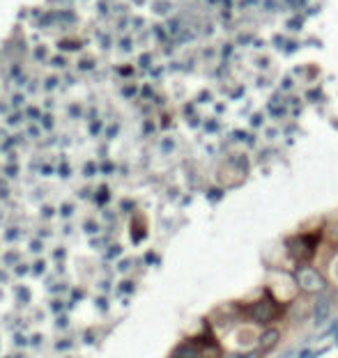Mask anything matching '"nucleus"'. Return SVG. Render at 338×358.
<instances>
[{"label":"nucleus","instance_id":"f257e3e1","mask_svg":"<svg viewBox=\"0 0 338 358\" xmlns=\"http://www.w3.org/2000/svg\"><path fill=\"white\" fill-rule=\"evenodd\" d=\"M295 280H297V285H299V289L310 292V294H318V292H322V289L327 287L324 278L315 269H310V266H301V269L297 271Z\"/></svg>","mask_w":338,"mask_h":358},{"label":"nucleus","instance_id":"20e7f679","mask_svg":"<svg viewBox=\"0 0 338 358\" xmlns=\"http://www.w3.org/2000/svg\"><path fill=\"white\" fill-rule=\"evenodd\" d=\"M281 340V330L278 328H264L262 335H260V347L262 349H272L274 344Z\"/></svg>","mask_w":338,"mask_h":358},{"label":"nucleus","instance_id":"7ed1b4c3","mask_svg":"<svg viewBox=\"0 0 338 358\" xmlns=\"http://www.w3.org/2000/svg\"><path fill=\"white\" fill-rule=\"evenodd\" d=\"M331 315V303L327 301V298H320L318 303H315V312H313V321L315 324H324L327 321V317Z\"/></svg>","mask_w":338,"mask_h":358},{"label":"nucleus","instance_id":"39448f33","mask_svg":"<svg viewBox=\"0 0 338 358\" xmlns=\"http://www.w3.org/2000/svg\"><path fill=\"white\" fill-rule=\"evenodd\" d=\"M230 358H246V356H242V353H235V356H230Z\"/></svg>","mask_w":338,"mask_h":358},{"label":"nucleus","instance_id":"f03ea898","mask_svg":"<svg viewBox=\"0 0 338 358\" xmlns=\"http://www.w3.org/2000/svg\"><path fill=\"white\" fill-rule=\"evenodd\" d=\"M249 315L253 317L255 321H272L274 317L278 315V310H276V305H274V303L258 301V303H253V305L249 308Z\"/></svg>","mask_w":338,"mask_h":358}]
</instances>
